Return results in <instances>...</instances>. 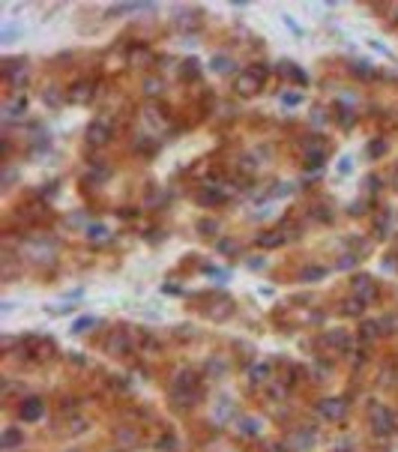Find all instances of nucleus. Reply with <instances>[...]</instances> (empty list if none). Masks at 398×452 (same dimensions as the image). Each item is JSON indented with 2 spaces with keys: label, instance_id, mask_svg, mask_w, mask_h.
<instances>
[{
  "label": "nucleus",
  "instance_id": "e433bc0d",
  "mask_svg": "<svg viewBox=\"0 0 398 452\" xmlns=\"http://www.w3.org/2000/svg\"><path fill=\"white\" fill-rule=\"evenodd\" d=\"M350 165H353L350 159H341V174H347V171H350Z\"/></svg>",
  "mask_w": 398,
  "mask_h": 452
},
{
  "label": "nucleus",
  "instance_id": "9b49d317",
  "mask_svg": "<svg viewBox=\"0 0 398 452\" xmlns=\"http://www.w3.org/2000/svg\"><path fill=\"white\" fill-rule=\"evenodd\" d=\"M111 237H114V234H111L108 225H90L87 228V240H90V243H108Z\"/></svg>",
  "mask_w": 398,
  "mask_h": 452
},
{
  "label": "nucleus",
  "instance_id": "393cba45",
  "mask_svg": "<svg viewBox=\"0 0 398 452\" xmlns=\"http://www.w3.org/2000/svg\"><path fill=\"white\" fill-rule=\"evenodd\" d=\"M311 440H314V431H302L297 440H294V446H308Z\"/></svg>",
  "mask_w": 398,
  "mask_h": 452
},
{
  "label": "nucleus",
  "instance_id": "cd10ccee",
  "mask_svg": "<svg viewBox=\"0 0 398 452\" xmlns=\"http://www.w3.org/2000/svg\"><path fill=\"white\" fill-rule=\"evenodd\" d=\"M183 75H186V78H189V75L195 78V75H198V63H195V60H186V63H183Z\"/></svg>",
  "mask_w": 398,
  "mask_h": 452
},
{
  "label": "nucleus",
  "instance_id": "c756f323",
  "mask_svg": "<svg viewBox=\"0 0 398 452\" xmlns=\"http://www.w3.org/2000/svg\"><path fill=\"white\" fill-rule=\"evenodd\" d=\"M207 276H213V279H219V282H225V279H228V273H225V270H207Z\"/></svg>",
  "mask_w": 398,
  "mask_h": 452
},
{
  "label": "nucleus",
  "instance_id": "f8f14e48",
  "mask_svg": "<svg viewBox=\"0 0 398 452\" xmlns=\"http://www.w3.org/2000/svg\"><path fill=\"white\" fill-rule=\"evenodd\" d=\"M344 410H347V407H344L341 401H324V404H321V413H324L327 420H341Z\"/></svg>",
  "mask_w": 398,
  "mask_h": 452
},
{
  "label": "nucleus",
  "instance_id": "b1692460",
  "mask_svg": "<svg viewBox=\"0 0 398 452\" xmlns=\"http://www.w3.org/2000/svg\"><path fill=\"white\" fill-rule=\"evenodd\" d=\"M269 378V365H255L252 368V381H266Z\"/></svg>",
  "mask_w": 398,
  "mask_h": 452
},
{
  "label": "nucleus",
  "instance_id": "72a5a7b5",
  "mask_svg": "<svg viewBox=\"0 0 398 452\" xmlns=\"http://www.w3.org/2000/svg\"><path fill=\"white\" fill-rule=\"evenodd\" d=\"M144 90H147V93H150V96H153V93H156V90H159V81H147V84H144Z\"/></svg>",
  "mask_w": 398,
  "mask_h": 452
},
{
  "label": "nucleus",
  "instance_id": "c85d7f7f",
  "mask_svg": "<svg viewBox=\"0 0 398 452\" xmlns=\"http://www.w3.org/2000/svg\"><path fill=\"white\" fill-rule=\"evenodd\" d=\"M159 449L174 452V449H177V440H174V437H162V440H159Z\"/></svg>",
  "mask_w": 398,
  "mask_h": 452
},
{
  "label": "nucleus",
  "instance_id": "423d86ee",
  "mask_svg": "<svg viewBox=\"0 0 398 452\" xmlns=\"http://www.w3.org/2000/svg\"><path fill=\"white\" fill-rule=\"evenodd\" d=\"M353 296H360L363 303H371V299L377 296V288L371 285V279H368V276H360V279L353 282Z\"/></svg>",
  "mask_w": 398,
  "mask_h": 452
},
{
  "label": "nucleus",
  "instance_id": "c9c22d12",
  "mask_svg": "<svg viewBox=\"0 0 398 452\" xmlns=\"http://www.w3.org/2000/svg\"><path fill=\"white\" fill-rule=\"evenodd\" d=\"M261 267H266L264 258H252V270H261Z\"/></svg>",
  "mask_w": 398,
  "mask_h": 452
},
{
  "label": "nucleus",
  "instance_id": "a211bd4d",
  "mask_svg": "<svg viewBox=\"0 0 398 452\" xmlns=\"http://www.w3.org/2000/svg\"><path fill=\"white\" fill-rule=\"evenodd\" d=\"M90 90H93V84L81 81V84H75V87H72V99H75V102H84V99L90 96Z\"/></svg>",
  "mask_w": 398,
  "mask_h": 452
},
{
  "label": "nucleus",
  "instance_id": "7ed1b4c3",
  "mask_svg": "<svg viewBox=\"0 0 398 452\" xmlns=\"http://www.w3.org/2000/svg\"><path fill=\"white\" fill-rule=\"evenodd\" d=\"M261 84H264V78L249 69V72H240V78L233 81V90H236L240 96H255V93L261 90Z\"/></svg>",
  "mask_w": 398,
  "mask_h": 452
},
{
  "label": "nucleus",
  "instance_id": "1a4fd4ad",
  "mask_svg": "<svg viewBox=\"0 0 398 452\" xmlns=\"http://www.w3.org/2000/svg\"><path fill=\"white\" fill-rule=\"evenodd\" d=\"M24 443V434H21V428H6L3 431V437H0V446L3 452H12L15 446H21Z\"/></svg>",
  "mask_w": 398,
  "mask_h": 452
},
{
  "label": "nucleus",
  "instance_id": "4468645a",
  "mask_svg": "<svg viewBox=\"0 0 398 452\" xmlns=\"http://www.w3.org/2000/svg\"><path fill=\"white\" fill-rule=\"evenodd\" d=\"M341 309H344L347 315H363V312H365V303L360 299V296H350V299H344V303H341Z\"/></svg>",
  "mask_w": 398,
  "mask_h": 452
},
{
  "label": "nucleus",
  "instance_id": "bb28decb",
  "mask_svg": "<svg viewBox=\"0 0 398 452\" xmlns=\"http://www.w3.org/2000/svg\"><path fill=\"white\" fill-rule=\"evenodd\" d=\"M356 255H344V258L338 260V270H350V267H356Z\"/></svg>",
  "mask_w": 398,
  "mask_h": 452
},
{
  "label": "nucleus",
  "instance_id": "f704fd0d",
  "mask_svg": "<svg viewBox=\"0 0 398 452\" xmlns=\"http://www.w3.org/2000/svg\"><path fill=\"white\" fill-rule=\"evenodd\" d=\"M219 249H222V252H233L236 246H233L231 240H222V243H219Z\"/></svg>",
  "mask_w": 398,
  "mask_h": 452
},
{
  "label": "nucleus",
  "instance_id": "2eb2a0df",
  "mask_svg": "<svg viewBox=\"0 0 398 452\" xmlns=\"http://www.w3.org/2000/svg\"><path fill=\"white\" fill-rule=\"evenodd\" d=\"M324 276H327V270H324V267H305V270L299 273V279H302V282H317V279H324Z\"/></svg>",
  "mask_w": 398,
  "mask_h": 452
},
{
  "label": "nucleus",
  "instance_id": "5701e85b",
  "mask_svg": "<svg viewBox=\"0 0 398 452\" xmlns=\"http://www.w3.org/2000/svg\"><path fill=\"white\" fill-rule=\"evenodd\" d=\"M353 75H360V78H374V69L368 63H353Z\"/></svg>",
  "mask_w": 398,
  "mask_h": 452
},
{
  "label": "nucleus",
  "instance_id": "2f4dec72",
  "mask_svg": "<svg viewBox=\"0 0 398 452\" xmlns=\"http://www.w3.org/2000/svg\"><path fill=\"white\" fill-rule=\"evenodd\" d=\"M45 102H51V105H60V99H57V90H48V93H45Z\"/></svg>",
  "mask_w": 398,
  "mask_h": 452
},
{
  "label": "nucleus",
  "instance_id": "f257e3e1",
  "mask_svg": "<svg viewBox=\"0 0 398 452\" xmlns=\"http://www.w3.org/2000/svg\"><path fill=\"white\" fill-rule=\"evenodd\" d=\"M171 398L180 404V407H189L192 401L201 398V389H198V374L195 371H180L171 384Z\"/></svg>",
  "mask_w": 398,
  "mask_h": 452
},
{
  "label": "nucleus",
  "instance_id": "a878e982",
  "mask_svg": "<svg viewBox=\"0 0 398 452\" xmlns=\"http://www.w3.org/2000/svg\"><path fill=\"white\" fill-rule=\"evenodd\" d=\"M299 102H302L299 93H285V96H282V105H288V108H294V105H299Z\"/></svg>",
  "mask_w": 398,
  "mask_h": 452
},
{
  "label": "nucleus",
  "instance_id": "0eeeda50",
  "mask_svg": "<svg viewBox=\"0 0 398 452\" xmlns=\"http://www.w3.org/2000/svg\"><path fill=\"white\" fill-rule=\"evenodd\" d=\"M42 398H24L21 401V420L24 422H36L39 417H42Z\"/></svg>",
  "mask_w": 398,
  "mask_h": 452
},
{
  "label": "nucleus",
  "instance_id": "4c0bfd02",
  "mask_svg": "<svg viewBox=\"0 0 398 452\" xmlns=\"http://www.w3.org/2000/svg\"><path fill=\"white\" fill-rule=\"evenodd\" d=\"M392 15H395V18H398V6H392Z\"/></svg>",
  "mask_w": 398,
  "mask_h": 452
},
{
  "label": "nucleus",
  "instance_id": "7c9ffc66",
  "mask_svg": "<svg viewBox=\"0 0 398 452\" xmlns=\"http://www.w3.org/2000/svg\"><path fill=\"white\" fill-rule=\"evenodd\" d=\"M117 440H123V443H132L135 434H132V431H120V434H117Z\"/></svg>",
  "mask_w": 398,
  "mask_h": 452
},
{
  "label": "nucleus",
  "instance_id": "9d476101",
  "mask_svg": "<svg viewBox=\"0 0 398 452\" xmlns=\"http://www.w3.org/2000/svg\"><path fill=\"white\" fill-rule=\"evenodd\" d=\"M129 348H132V342H129L126 332H114V335L108 338V351H111V354H129Z\"/></svg>",
  "mask_w": 398,
  "mask_h": 452
},
{
  "label": "nucleus",
  "instance_id": "473e14b6",
  "mask_svg": "<svg viewBox=\"0 0 398 452\" xmlns=\"http://www.w3.org/2000/svg\"><path fill=\"white\" fill-rule=\"evenodd\" d=\"M216 231V222H201V234H213Z\"/></svg>",
  "mask_w": 398,
  "mask_h": 452
},
{
  "label": "nucleus",
  "instance_id": "dca6fc26",
  "mask_svg": "<svg viewBox=\"0 0 398 452\" xmlns=\"http://www.w3.org/2000/svg\"><path fill=\"white\" fill-rule=\"evenodd\" d=\"M282 243H285L282 234H264V237H258V246H264V249H275V246H282Z\"/></svg>",
  "mask_w": 398,
  "mask_h": 452
},
{
  "label": "nucleus",
  "instance_id": "f3484780",
  "mask_svg": "<svg viewBox=\"0 0 398 452\" xmlns=\"http://www.w3.org/2000/svg\"><path fill=\"white\" fill-rule=\"evenodd\" d=\"M324 342H327V345H332V348H338V351H347V345H350V338H347L344 332H335V335H327Z\"/></svg>",
  "mask_w": 398,
  "mask_h": 452
},
{
  "label": "nucleus",
  "instance_id": "aec40b11",
  "mask_svg": "<svg viewBox=\"0 0 398 452\" xmlns=\"http://www.w3.org/2000/svg\"><path fill=\"white\" fill-rule=\"evenodd\" d=\"M360 332H363V338H374L377 332H380V321H365L360 326Z\"/></svg>",
  "mask_w": 398,
  "mask_h": 452
},
{
  "label": "nucleus",
  "instance_id": "39448f33",
  "mask_svg": "<svg viewBox=\"0 0 398 452\" xmlns=\"http://www.w3.org/2000/svg\"><path fill=\"white\" fill-rule=\"evenodd\" d=\"M24 111H27V96H12L3 102V117L6 120H18V117H24Z\"/></svg>",
  "mask_w": 398,
  "mask_h": 452
},
{
  "label": "nucleus",
  "instance_id": "f03ea898",
  "mask_svg": "<svg viewBox=\"0 0 398 452\" xmlns=\"http://www.w3.org/2000/svg\"><path fill=\"white\" fill-rule=\"evenodd\" d=\"M87 141L93 147H102L111 141V117H96L90 126H87Z\"/></svg>",
  "mask_w": 398,
  "mask_h": 452
},
{
  "label": "nucleus",
  "instance_id": "6ab92c4d",
  "mask_svg": "<svg viewBox=\"0 0 398 452\" xmlns=\"http://www.w3.org/2000/svg\"><path fill=\"white\" fill-rule=\"evenodd\" d=\"M258 428H261V422L258 420H240V434H246V437H255Z\"/></svg>",
  "mask_w": 398,
  "mask_h": 452
},
{
  "label": "nucleus",
  "instance_id": "4be33fe9",
  "mask_svg": "<svg viewBox=\"0 0 398 452\" xmlns=\"http://www.w3.org/2000/svg\"><path fill=\"white\" fill-rule=\"evenodd\" d=\"M380 329H383V332H398V315L383 318V321H380Z\"/></svg>",
  "mask_w": 398,
  "mask_h": 452
},
{
  "label": "nucleus",
  "instance_id": "412c9836",
  "mask_svg": "<svg viewBox=\"0 0 398 452\" xmlns=\"http://www.w3.org/2000/svg\"><path fill=\"white\" fill-rule=\"evenodd\" d=\"M90 326H96V318H93V315H87V318H78V321L72 323V332H84V329H90Z\"/></svg>",
  "mask_w": 398,
  "mask_h": 452
},
{
  "label": "nucleus",
  "instance_id": "6e6552de",
  "mask_svg": "<svg viewBox=\"0 0 398 452\" xmlns=\"http://www.w3.org/2000/svg\"><path fill=\"white\" fill-rule=\"evenodd\" d=\"M3 75H6L9 84H21V81H27V69H24V63H18V60H9L6 69H3Z\"/></svg>",
  "mask_w": 398,
  "mask_h": 452
},
{
  "label": "nucleus",
  "instance_id": "ddd939ff",
  "mask_svg": "<svg viewBox=\"0 0 398 452\" xmlns=\"http://www.w3.org/2000/svg\"><path fill=\"white\" fill-rule=\"evenodd\" d=\"M210 66H213V72H219V75H228V72L233 69V60L228 57V54H216Z\"/></svg>",
  "mask_w": 398,
  "mask_h": 452
},
{
  "label": "nucleus",
  "instance_id": "20e7f679",
  "mask_svg": "<svg viewBox=\"0 0 398 452\" xmlns=\"http://www.w3.org/2000/svg\"><path fill=\"white\" fill-rule=\"evenodd\" d=\"M371 428H374V434H389V431L395 428L392 410H386V407H371Z\"/></svg>",
  "mask_w": 398,
  "mask_h": 452
}]
</instances>
